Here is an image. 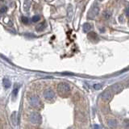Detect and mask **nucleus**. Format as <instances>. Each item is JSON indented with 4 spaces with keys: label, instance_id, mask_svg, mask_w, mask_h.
<instances>
[{
    "label": "nucleus",
    "instance_id": "nucleus-7",
    "mask_svg": "<svg viewBox=\"0 0 129 129\" xmlns=\"http://www.w3.org/2000/svg\"><path fill=\"white\" fill-rule=\"evenodd\" d=\"M122 90H123V86L119 83H116L111 86V90L114 93H115V94H118Z\"/></svg>",
    "mask_w": 129,
    "mask_h": 129
},
{
    "label": "nucleus",
    "instance_id": "nucleus-22",
    "mask_svg": "<svg viewBox=\"0 0 129 129\" xmlns=\"http://www.w3.org/2000/svg\"><path fill=\"white\" fill-rule=\"evenodd\" d=\"M126 15H127V16H129V7L127 8V10H126Z\"/></svg>",
    "mask_w": 129,
    "mask_h": 129
},
{
    "label": "nucleus",
    "instance_id": "nucleus-21",
    "mask_svg": "<svg viewBox=\"0 0 129 129\" xmlns=\"http://www.w3.org/2000/svg\"><path fill=\"white\" fill-rule=\"evenodd\" d=\"M92 129H100V128H99V127L98 126V125H94V126L93 127Z\"/></svg>",
    "mask_w": 129,
    "mask_h": 129
},
{
    "label": "nucleus",
    "instance_id": "nucleus-19",
    "mask_svg": "<svg viewBox=\"0 0 129 129\" xmlns=\"http://www.w3.org/2000/svg\"><path fill=\"white\" fill-rule=\"evenodd\" d=\"M105 15V17H106V19H109L111 17V14L109 13L108 11H105V15Z\"/></svg>",
    "mask_w": 129,
    "mask_h": 129
},
{
    "label": "nucleus",
    "instance_id": "nucleus-16",
    "mask_svg": "<svg viewBox=\"0 0 129 129\" xmlns=\"http://www.w3.org/2000/svg\"><path fill=\"white\" fill-rule=\"evenodd\" d=\"M40 19V17L39 15H34L33 17H32V19H31L32 22H34V23H36V22H38Z\"/></svg>",
    "mask_w": 129,
    "mask_h": 129
},
{
    "label": "nucleus",
    "instance_id": "nucleus-12",
    "mask_svg": "<svg viewBox=\"0 0 129 129\" xmlns=\"http://www.w3.org/2000/svg\"><path fill=\"white\" fill-rule=\"evenodd\" d=\"M31 6V0H25L24 1V4H23V9L25 11H29V8Z\"/></svg>",
    "mask_w": 129,
    "mask_h": 129
},
{
    "label": "nucleus",
    "instance_id": "nucleus-9",
    "mask_svg": "<svg viewBox=\"0 0 129 129\" xmlns=\"http://www.w3.org/2000/svg\"><path fill=\"white\" fill-rule=\"evenodd\" d=\"M92 28V26L90 23H85L83 24V32L84 33H87V32H89Z\"/></svg>",
    "mask_w": 129,
    "mask_h": 129
},
{
    "label": "nucleus",
    "instance_id": "nucleus-5",
    "mask_svg": "<svg viewBox=\"0 0 129 129\" xmlns=\"http://www.w3.org/2000/svg\"><path fill=\"white\" fill-rule=\"evenodd\" d=\"M43 95H44V98L46 100H49V101L53 100L56 97L55 92L52 90V89H46V90L44 91Z\"/></svg>",
    "mask_w": 129,
    "mask_h": 129
},
{
    "label": "nucleus",
    "instance_id": "nucleus-14",
    "mask_svg": "<svg viewBox=\"0 0 129 129\" xmlns=\"http://www.w3.org/2000/svg\"><path fill=\"white\" fill-rule=\"evenodd\" d=\"M19 85L18 84H15L14 89H13V90H12V93H13V94L15 96L17 95L18 92H19Z\"/></svg>",
    "mask_w": 129,
    "mask_h": 129
},
{
    "label": "nucleus",
    "instance_id": "nucleus-11",
    "mask_svg": "<svg viewBox=\"0 0 129 129\" xmlns=\"http://www.w3.org/2000/svg\"><path fill=\"white\" fill-rule=\"evenodd\" d=\"M45 27H46V23H44V22L40 23H39L38 25L36 27V30L37 31H42L44 30Z\"/></svg>",
    "mask_w": 129,
    "mask_h": 129
},
{
    "label": "nucleus",
    "instance_id": "nucleus-20",
    "mask_svg": "<svg viewBox=\"0 0 129 129\" xmlns=\"http://www.w3.org/2000/svg\"><path fill=\"white\" fill-rule=\"evenodd\" d=\"M124 127L128 128L129 127V121H125L124 122Z\"/></svg>",
    "mask_w": 129,
    "mask_h": 129
},
{
    "label": "nucleus",
    "instance_id": "nucleus-15",
    "mask_svg": "<svg viewBox=\"0 0 129 129\" xmlns=\"http://www.w3.org/2000/svg\"><path fill=\"white\" fill-rule=\"evenodd\" d=\"M21 20H22L23 23H24V24H27L28 23H29V19H28L27 17H26V16H22Z\"/></svg>",
    "mask_w": 129,
    "mask_h": 129
},
{
    "label": "nucleus",
    "instance_id": "nucleus-4",
    "mask_svg": "<svg viewBox=\"0 0 129 129\" xmlns=\"http://www.w3.org/2000/svg\"><path fill=\"white\" fill-rule=\"evenodd\" d=\"M28 119L30 120V122L33 124H38L41 121V116L40 114L36 112H32L28 116Z\"/></svg>",
    "mask_w": 129,
    "mask_h": 129
},
{
    "label": "nucleus",
    "instance_id": "nucleus-10",
    "mask_svg": "<svg viewBox=\"0 0 129 129\" xmlns=\"http://www.w3.org/2000/svg\"><path fill=\"white\" fill-rule=\"evenodd\" d=\"M88 38L90 40H92V41H98L99 40L98 36H97L94 32H90V33L88 34Z\"/></svg>",
    "mask_w": 129,
    "mask_h": 129
},
{
    "label": "nucleus",
    "instance_id": "nucleus-8",
    "mask_svg": "<svg viewBox=\"0 0 129 129\" xmlns=\"http://www.w3.org/2000/svg\"><path fill=\"white\" fill-rule=\"evenodd\" d=\"M118 121L115 119H109L107 121V125L110 127H116L118 126Z\"/></svg>",
    "mask_w": 129,
    "mask_h": 129
},
{
    "label": "nucleus",
    "instance_id": "nucleus-1",
    "mask_svg": "<svg viewBox=\"0 0 129 129\" xmlns=\"http://www.w3.org/2000/svg\"><path fill=\"white\" fill-rule=\"evenodd\" d=\"M57 91L59 94H64V95H67L70 93V90H71V87L69 85L68 83L66 82H60L58 85H57Z\"/></svg>",
    "mask_w": 129,
    "mask_h": 129
},
{
    "label": "nucleus",
    "instance_id": "nucleus-17",
    "mask_svg": "<svg viewBox=\"0 0 129 129\" xmlns=\"http://www.w3.org/2000/svg\"><path fill=\"white\" fill-rule=\"evenodd\" d=\"M7 11V7H2V8L0 9V12H1L2 14L5 13Z\"/></svg>",
    "mask_w": 129,
    "mask_h": 129
},
{
    "label": "nucleus",
    "instance_id": "nucleus-6",
    "mask_svg": "<svg viewBox=\"0 0 129 129\" xmlns=\"http://www.w3.org/2000/svg\"><path fill=\"white\" fill-rule=\"evenodd\" d=\"M112 98V94L110 90H105L102 94V99L105 101V102H108L110 101Z\"/></svg>",
    "mask_w": 129,
    "mask_h": 129
},
{
    "label": "nucleus",
    "instance_id": "nucleus-13",
    "mask_svg": "<svg viewBox=\"0 0 129 129\" xmlns=\"http://www.w3.org/2000/svg\"><path fill=\"white\" fill-rule=\"evenodd\" d=\"M11 82H10V80H8L7 78H5V79H3V86H5V88H9L11 86Z\"/></svg>",
    "mask_w": 129,
    "mask_h": 129
},
{
    "label": "nucleus",
    "instance_id": "nucleus-3",
    "mask_svg": "<svg viewBox=\"0 0 129 129\" xmlns=\"http://www.w3.org/2000/svg\"><path fill=\"white\" fill-rule=\"evenodd\" d=\"M99 12V7L98 5V3H94V4L92 5L91 8L90 9L88 12V15H87V18L90 19H94L97 15H98Z\"/></svg>",
    "mask_w": 129,
    "mask_h": 129
},
{
    "label": "nucleus",
    "instance_id": "nucleus-2",
    "mask_svg": "<svg viewBox=\"0 0 129 129\" xmlns=\"http://www.w3.org/2000/svg\"><path fill=\"white\" fill-rule=\"evenodd\" d=\"M28 102L31 104V107H33L34 108H39L41 107V102H40V99L38 98L37 96L35 94H31L28 96Z\"/></svg>",
    "mask_w": 129,
    "mask_h": 129
},
{
    "label": "nucleus",
    "instance_id": "nucleus-18",
    "mask_svg": "<svg viewBox=\"0 0 129 129\" xmlns=\"http://www.w3.org/2000/svg\"><path fill=\"white\" fill-rule=\"evenodd\" d=\"M94 89H96V90H99L100 88H102V85L101 84H96L94 86Z\"/></svg>",
    "mask_w": 129,
    "mask_h": 129
}]
</instances>
